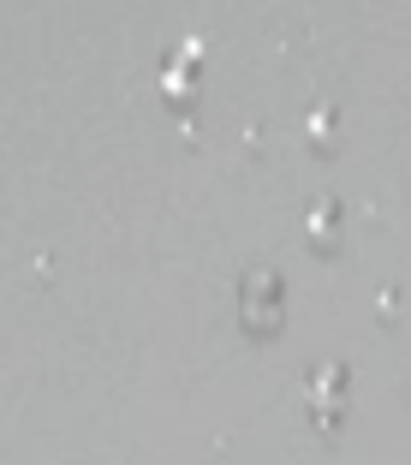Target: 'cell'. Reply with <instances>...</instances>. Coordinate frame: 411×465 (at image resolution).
Returning <instances> with one entry per match:
<instances>
[{
    "mask_svg": "<svg viewBox=\"0 0 411 465\" xmlns=\"http://www.w3.org/2000/svg\"><path fill=\"white\" fill-rule=\"evenodd\" d=\"M197 60H203L197 42H179L173 54H167V90H173V96H179V84H197Z\"/></svg>",
    "mask_w": 411,
    "mask_h": 465,
    "instance_id": "obj_1",
    "label": "cell"
},
{
    "mask_svg": "<svg viewBox=\"0 0 411 465\" xmlns=\"http://www.w3.org/2000/svg\"><path fill=\"white\" fill-rule=\"evenodd\" d=\"M334 221H340V203H334V197H316V209H310V227L322 232V227H334Z\"/></svg>",
    "mask_w": 411,
    "mask_h": 465,
    "instance_id": "obj_2",
    "label": "cell"
}]
</instances>
